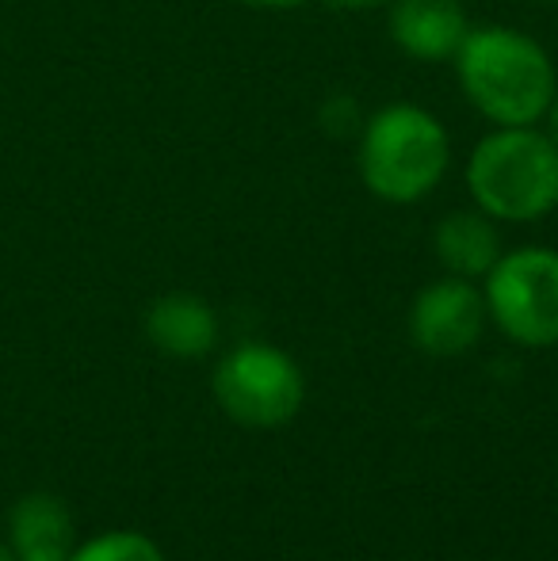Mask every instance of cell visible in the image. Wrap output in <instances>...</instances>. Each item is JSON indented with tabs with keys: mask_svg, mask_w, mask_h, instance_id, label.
Here are the masks:
<instances>
[{
	"mask_svg": "<svg viewBox=\"0 0 558 561\" xmlns=\"http://www.w3.org/2000/svg\"><path fill=\"white\" fill-rule=\"evenodd\" d=\"M0 561H15L12 547H8V539H0Z\"/></svg>",
	"mask_w": 558,
	"mask_h": 561,
	"instance_id": "cell-16",
	"label": "cell"
},
{
	"mask_svg": "<svg viewBox=\"0 0 558 561\" xmlns=\"http://www.w3.org/2000/svg\"><path fill=\"white\" fill-rule=\"evenodd\" d=\"M486 313L509 340L524 347L558 344V252L516 249L486 275Z\"/></svg>",
	"mask_w": 558,
	"mask_h": 561,
	"instance_id": "cell-5",
	"label": "cell"
},
{
	"mask_svg": "<svg viewBox=\"0 0 558 561\" xmlns=\"http://www.w3.org/2000/svg\"><path fill=\"white\" fill-rule=\"evenodd\" d=\"M241 4H253V8H298L306 0H241Z\"/></svg>",
	"mask_w": 558,
	"mask_h": 561,
	"instance_id": "cell-15",
	"label": "cell"
},
{
	"mask_svg": "<svg viewBox=\"0 0 558 561\" xmlns=\"http://www.w3.org/2000/svg\"><path fill=\"white\" fill-rule=\"evenodd\" d=\"M326 4L337 8V12H367V8H379L387 0H326Z\"/></svg>",
	"mask_w": 558,
	"mask_h": 561,
	"instance_id": "cell-13",
	"label": "cell"
},
{
	"mask_svg": "<svg viewBox=\"0 0 558 561\" xmlns=\"http://www.w3.org/2000/svg\"><path fill=\"white\" fill-rule=\"evenodd\" d=\"M146 336L157 352L172 355V359H200L210 355L218 344V318L200 295H164L149 306L146 313Z\"/></svg>",
	"mask_w": 558,
	"mask_h": 561,
	"instance_id": "cell-9",
	"label": "cell"
},
{
	"mask_svg": "<svg viewBox=\"0 0 558 561\" xmlns=\"http://www.w3.org/2000/svg\"><path fill=\"white\" fill-rule=\"evenodd\" d=\"M486 295L475 290L470 279L447 275L436 279L413 298L410 310V336L421 352L436 355V359H452L478 344L486 329Z\"/></svg>",
	"mask_w": 558,
	"mask_h": 561,
	"instance_id": "cell-6",
	"label": "cell"
},
{
	"mask_svg": "<svg viewBox=\"0 0 558 561\" xmlns=\"http://www.w3.org/2000/svg\"><path fill=\"white\" fill-rule=\"evenodd\" d=\"M215 401L241 428H283L303 409V370L276 344H238L226 352L210 378Z\"/></svg>",
	"mask_w": 558,
	"mask_h": 561,
	"instance_id": "cell-4",
	"label": "cell"
},
{
	"mask_svg": "<svg viewBox=\"0 0 558 561\" xmlns=\"http://www.w3.org/2000/svg\"><path fill=\"white\" fill-rule=\"evenodd\" d=\"M463 96L498 126H532L547 115L558 81L547 50L516 27L467 31L455 50Z\"/></svg>",
	"mask_w": 558,
	"mask_h": 561,
	"instance_id": "cell-1",
	"label": "cell"
},
{
	"mask_svg": "<svg viewBox=\"0 0 558 561\" xmlns=\"http://www.w3.org/2000/svg\"><path fill=\"white\" fill-rule=\"evenodd\" d=\"M69 561H164V554L141 531H104L89 542H77Z\"/></svg>",
	"mask_w": 558,
	"mask_h": 561,
	"instance_id": "cell-11",
	"label": "cell"
},
{
	"mask_svg": "<svg viewBox=\"0 0 558 561\" xmlns=\"http://www.w3.org/2000/svg\"><path fill=\"white\" fill-rule=\"evenodd\" d=\"M467 12L459 0H395L390 4V38L398 50L418 61H444L467 38Z\"/></svg>",
	"mask_w": 558,
	"mask_h": 561,
	"instance_id": "cell-7",
	"label": "cell"
},
{
	"mask_svg": "<svg viewBox=\"0 0 558 561\" xmlns=\"http://www.w3.org/2000/svg\"><path fill=\"white\" fill-rule=\"evenodd\" d=\"M447 134L436 115L413 104H390L360 130V176L387 203H418L447 172Z\"/></svg>",
	"mask_w": 558,
	"mask_h": 561,
	"instance_id": "cell-3",
	"label": "cell"
},
{
	"mask_svg": "<svg viewBox=\"0 0 558 561\" xmlns=\"http://www.w3.org/2000/svg\"><path fill=\"white\" fill-rule=\"evenodd\" d=\"M8 547L15 561H69L77 550L73 512L54 493H27L8 516Z\"/></svg>",
	"mask_w": 558,
	"mask_h": 561,
	"instance_id": "cell-8",
	"label": "cell"
},
{
	"mask_svg": "<svg viewBox=\"0 0 558 561\" xmlns=\"http://www.w3.org/2000/svg\"><path fill=\"white\" fill-rule=\"evenodd\" d=\"M547 134H551V141L558 146V92H555V100H551V107H547Z\"/></svg>",
	"mask_w": 558,
	"mask_h": 561,
	"instance_id": "cell-14",
	"label": "cell"
},
{
	"mask_svg": "<svg viewBox=\"0 0 558 561\" xmlns=\"http://www.w3.org/2000/svg\"><path fill=\"white\" fill-rule=\"evenodd\" d=\"M467 184L482 215L536 222L558 207V146L547 130L501 126L475 146Z\"/></svg>",
	"mask_w": 558,
	"mask_h": 561,
	"instance_id": "cell-2",
	"label": "cell"
},
{
	"mask_svg": "<svg viewBox=\"0 0 558 561\" xmlns=\"http://www.w3.org/2000/svg\"><path fill=\"white\" fill-rule=\"evenodd\" d=\"M321 126H326L329 134H337V138H344V134L364 130V118H360L356 100H349V96H333V100H326V107H321Z\"/></svg>",
	"mask_w": 558,
	"mask_h": 561,
	"instance_id": "cell-12",
	"label": "cell"
},
{
	"mask_svg": "<svg viewBox=\"0 0 558 561\" xmlns=\"http://www.w3.org/2000/svg\"><path fill=\"white\" fill-rule=\"evenodd\" d=\"M440 264L459 279H486L490 267L501 260V233L482 210H455L432 233Z\"/></svg>",
	"mask_w": 558,
	"mask_h": 561,
	"instance_id": "cell-10",
	"label": "cell"
},
{
	"mask_svg": "<svg viewBox=\"0 0 558 561\" xmlns=\"http://www.w3.org/2000/svg\"><path fill=\"white\" fill-rule=\"evenodd\" d=\"M547 4H558V0H547Z\"/></svg>",
	"mask_w": 558,
	"mask_h": 561,
	"instance_id": "cell-17",
	"label": "cell"
}]
</instances>
